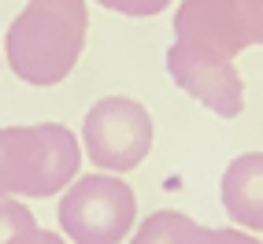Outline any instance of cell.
I'll list each match as a JSON object with an SVG mask.
<instances>
[{
  "label": "cell",
  "mask_w": 263,
  "mask_h": 244,
  "mask_svg": "<svg viewBox=\"0 0 263 244\" xmlns=\"http://www.w3.org/2000/svg\"><path fill=\"white\" fill-rule=\"evenodd\" d=\"M85 33V0H30L4 37L8 67L26 85H56L74 71Z\"/></svg>",
  "instance_id": "6da1fadb"
},
{
  "label": "cell",
  "mask_w": 263,
  "mask_h": 244,
  "mask_svg": "<svg viewBox=\"0 0 263 244\" xmlns=\"http://www.w3.org/2000/svg\"><path fill=\"white\" fill-rule=\"evenodd\" d=\"M82 145L60 122L0 126V196L45 200L78 178Z\"/></svg>",
  "instance_id": "7a4b0ae2"
},
{
  "label": "cell",
  "mask_w": 263,
  "mask_h": 244,
  "mask_svg": "<svg viewBox=\"0 0 263 244\" xmlns=\"http://www.w3.org/2000/svg\"><path fill=\"white\" fill-rule=\"evenodd\" d=\"M137 218V200L115 174H85L67 185L60 200V230L74 244H119Z\"/></svg>",
  "instance_id": "3957f363"
},
{
  "label": "cell",
  "mask_w": 263,
  "mask_h": 244,
  "mask_svg": "<svg viewBox=\"0 0 263 244\" xmlns=\"http://www.w3.org/2000/svg\"><path fill=\"white\" fill-rule=\"evenodd\" d=\"M82 145L100 170L126 174L152 152V115L130 96H104L85 111Z\"/></svg>",
  "instance_id": "277c9868"
},
{
  "label": "cell",
  "mask_w": 263,
  "mask_h": 244,
  "mask_svg": "<svg viewBox=\"0 0 263 244\" xmlns=\"http://www.w3.org/2000/svg\"><path fill=\"white\" fill-rule=\"evenodd\" d=\"M174 33L234 59L249 45H263V0H182Z\"/></svg>",
  "instance_id": "5b68a950"
},
{
  "label": "cell",
  "mask_w": 263,
  "mask_h": 244,
  "mask_svg": "<svg viewBox=\"0 0 263 244\" xmlns=\"http://www.w3.org/2000/svg\"><path fill=\"white\" fill-rule=\"evenodd\" d=\"M167 71L189 96H197L204 108H212L215 115H222V118L241 115L245 82L237 74L234 59H226V56H219V52L204 48V45L174 37V45L167 48Z\"/></svg>",
  "instance_id": "8992f818"
},
{
  "label": "cell",
  "mask_w": 263,
  "mask_h": 244,
  "mask_svg": "<svg viewBox=\"0 0 263 244\" xmlns=\"http://www.w3.org/2000/svg\"><path fill=\"white\" fill-rule=\"evenodd\" d=\"M222 207L245 230H263V152L230 159L222 174Z\"/></svg>",
  "instance_id": "52a82bcc"
},
{
  "label": "cell",
  "mask_w": 263,
  "mask_h": 244,
  "mask_svg": "<svg viewBox=\"0 0 263 244\" xmlns=\"http://www.w3.org/2000/svg\"><path fill=\"white\" fill-rule=\"evenodd\" d=\"M130 244H204V226L182 211H156L134 230Z\"/></svg>",
  "instance_id": "ba28073f"
},
{
  "label": "cell",
  "mask_w": 263,
  "mask_h": 244,
  "mask_svg": "<svg viewBox=\"0 0 263 244\" xmlns=\"http://www.w3.org/2000/svg\"><path fill=\"white\" fill-rule=\"evenodd\" d=\"M37 237L41 226L30 207L15 196H0V244H37Z\"/></svg>",
  "instance_id": "9c48e42d"
},
{
  "label": "cell",
  "mask_w": 263,
  "mask_h": 244,
  "mask_svg": "<svg viewBox=\"0 0 263 244\" xmlns=\"http://www.w3.org/2000/svg\"><path fill=\"white\" fill-rule=\"evenodd\" d=\"M108 11H119V15H134V19H145V15H160L167 11L174 0H97Z\"/></svg>",
  "instance_id": "30bf717a"
},
{
  "label": "cell",
  "mask_w": 263,
  "mask_h": 244,
  "mask_svg": "<svg viewBox=\"0 0 263 244\" xmlns=\"http://www.w3.org/2000/svg\"><path fill=\"white\" fill-rule=\"evenodd\" d=\"M204 244H263V240H256L245 230H208L204 226Z\"/></svg>",
  "instance_id": "8fae6325"
},
{
  "label": "cell",
  "mask_w": 263,
  "mask_h": 244,
  "mask_svg": "<svg viewBox=\"0 0 263 244\" xmlns=\"http://www.w3.org/2000/svg\"><path fill=\"white\" fill-rule=\"evenodd\" d=\"M37 244H67V240H63V237H56V233H48V230H41Z\"/></svg>",
  "instance_id": "7c38bea8"
}]
</instances>
